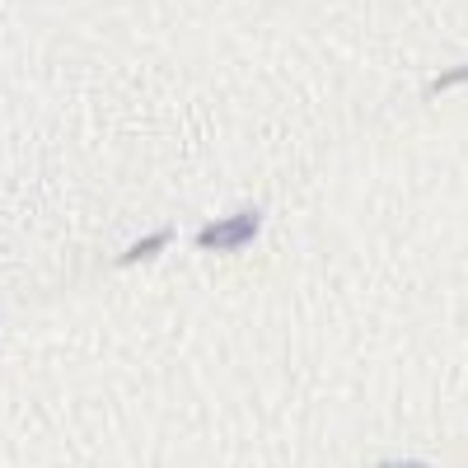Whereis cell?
I'll use <instances>...</instances> for the list:
<instances>
[{"label":"cell","instance_id":"1","mask_svg":"<svg viewBox=\"0 0 468 468\" xmlns=\"http://www.w3.org/2000/svg\"><path fill=\"white\" fill-rule=\"evenodd\" d=\"M258 229H262V211L249 207V211H234L225 220H211L197 229V249H216V253H239L258 239Z\"/></svg>","mask_w":468,"mask_h":468},{"label":"cell","instance_id":"3","mask_svg":"<svg viewBox=\"0 0 468 468\" xmlns=\"http://www.w3.org/2000/svg\"><path fill=\"white\" fill-rule=\"evenodd\" d=\"M454 85H463V66H454V70H445V75H436V80H431V90H426V94H441V90H454Z\"/></svg>","mask_w":468,"mask_h":468},{"label":"cell","instance_id":"2","mask_svg":"<svg viewBox=\"0 0 468 468\" xmlns=\"http://www.w3.org/2000/svg\"><path fill=\"white\" fill-rule=\"evenodd\" d=\"M174 244V229H154V234H145L141 244H132L122 258H117V267H136V262H150L160 249H169Z\"/></svg>","mask_w":468,"mask_h":468}]
</instances>
